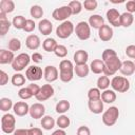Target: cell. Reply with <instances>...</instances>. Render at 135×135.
Here are the masks:
<instances>
[{
  "label": "cell",
  "instance_id": "8fae6325",
  "mask_svg": "<svg viewBox=\"0 0 135 135\" xmlns=\"http://www.w3.org/2000/svg\"><path fill=\"white\" fill-rule=\"evenodd\" d=\"M54 93H55V91H54V88L52 86V84H49V83L43 84L40 88V92L36 96V99L38 101H45V100L50 99L54 95Z\"/></svg>",
  "mask_w": 135,
  "mask_h": 135
},
{
  "label": "cell",
  "instance_id": "9c48e42d",
  "mask_svg": "<svg viewBox=\"0 0 135 135\" xmlns=\"http://www.w3.org/2000/svg\"><path fill=\"white\" fill-rule=\"evenodd\" d=\"M73 14H72V9L70 8L69 5H63V6H60L56 9L53 11L52 13V17L57 20V21H66L69 17H71Z\"/></svg>",
  "mask_w": 135,
  "mask_h": 135
},
{
  "label": "cell",
  "instance_id": "8d00e7d4",
  "mask_svg": "<svg viewBox=\"0 0 135 135\" xmlns=\"http://www.w3.org/2000/svg\"><path fill=\"white\" fill-rule=\"evenodd\" d=\"M14 107L13 101L7 97H2L0 99V110L2 112H7Z\"/></svg>",
  "mask_w": 135,
  "mask_h": 135
},
{
  "label": "cell",
  "instance_id": "6f0895ef",
  "mask_svg": "<svg viewBox=\"0 0 135 135\" xmlns=\"http://www.w3.org/2000/svg\"><path fill=\"white\" fill-rule=\"evenodd\" d=\"M134 63H135V62H134Z\"/></svg>",
  "mask_w": 135,
  "mask_h": 135
},
{
  "label": "cell",
  "instance_id": "277c9868",
  "mask_svg": "<svg viewBox=\"0 0 135 135\" xmlns=\"http://www.w3.org/2000/svg\"><path fill=\"white\" fill-rule=\"evenodd\" d=\"M30 61H31L30 55L27 53H21L18 56H16L14 61L12 62V69L16 72H21L28 65Z\"/></svg>",
  "mask_w": 135,
  "mask_h": 135
},
{
  "label": "cell",
  "instance_id": "7dc6e473",
  "mask_svg": "<svg viewBox=\"0 0 135 135\" xmlns=\"http://www.w3.org/2000/svg\"><path fill=\"white\" fill-rule=\"evenodd\" d=\"M76 135H91V130L86 126H80L77 129Z\"/></svg>",
  "mask_w": 135,
  "mask_h": 135
},
{
  "label": "cell",
  "instance_id": "d590c367",
  "mask_svg": "<svg viewBox=\"0 0 135 135\" xmlns=\"http://www.w3.org/2000/svg\"><path fill=\"white\" fill-rule=\"evenodd\" d=\"M68 5H69L70 8L72 9V14H73V15H78V14H80L81 11H82V7H83L82 3H81L80 1H78V0L71 1Z\"/></svg>",
  "mask_w": 135,
  "mask_h": 135
},
{
  "label": "cell",
  "instance_id": "ffe728a7",
  "mask_svg": "<svg viewBox=\"0 0 135 135\" xmlns=\"http://www.w3.org/2000/svg\"><path fill=\"white\" fill-rule=\"evenodd\" d=\"M38 28H39V32L44 35V36H47L52 33L53 31V24L50 20L47 19H42L39 21V24H38Z\"/></svg>",
  "mask_w": 135,
  "mask_h": 135
},
{
  "label": "cell",
  "instance_id": "7c38bea8",
  "mask_svg": "<svg viewBox=\"0 0 135 135\" xmlns=\"http://www.w3.org/2000/svg\"><path fill=\"white\" fill-rule=\"evenodd\" d=\"M105 16H107V19H108V21L110 22L111 25H113L115 27L121 26V24H120V16H121V14L116 8L108 9Z\"/></svg>",
  "mask_w": 135,
  "mask_h": 135
},
{
  "label": "cell",
  "instance_id": "5b68a950",
  "mask_svg": "<svg viewBox=\"0 0 135 135\" xmlns=\"http://www.w3.org/2000/svg\"><path fill=\"white\" fill-rule=\"evenodd\" d=\"M73 32H75V26L69 20H66V21L62 22L61 24H59L57 26V28H56V35L60 39H66V38H69L73 34Z\"/></svg>",
  "mask_w": 135,
  "mask_h": 135
},
{
  "label": "cell",
  "instance_id": "d6986e66",
  "mask_svg": "<svg viewBox=\"0 0 135 135\" xmlns=\"http://www.w3.org/2000/svg\"><path fill=\"white\" fill-rule=\"evenodd\" d=\"M119 71L123 76H131L135 72V63L131 60H126L121 63V68Z\"/></svg>",
  "mask_w": 135,
  "mask_h": 135
},
{
  "label": "cell",
  "instance_id": "484cf974",
  "mask_svg": "<svg viewBox=\"0 0 135 135\" xmlns=\"http://www.w3.org/2000/svg\"><path fill=\"white\" fill-rule=\"evenodd\" d=\"M15 9V3L12 0H1L0 1V13L9 14Z\"/></svg>",
  "mask_w": 135,
  "mask_h": 135
},
{
  "label": "cell",
  "instance_id": "9a60e30c",
  "mask_svg": "<svg viewBox=\"0 0 135 135\" xmlns=\"http://www.w3.org/2000/svg\"><path fill=\"white\" fill-rule=\"evenodd\" d=\"M98 37L101 41H104V42L110 41L113 38V28L108 24H103L98 30Z\"/></svg>",
  "mask_w": 135,
  "mask_h": 135
},
{
  "label": "cell",
  "instance_id": "e0dca14e",
  "mask_svg": "<svg viewBox=\"0 0 135 135\" xmlns=\"http://www.w3.org/2000/svg\"><path fill=\"white\" fill-rule=\"evenodd\" d=\"M73 59H74V62L76 65H83V64H86V62H88L89 54L84 50H78L75 52Z\"/></svg>",
  "mask_w": 135,
  "mask_h": 135
},
{
  "label": "cell",
  "instance_id": "4dcf8cb0",
  "mask_svg": "<svg viewBox=\"0 0 135 135\" xmlns=\"http://www.w3.org/2000/svg\"><path fill=\"white\" fill-rule=\"evenodd\" d=\"M133 21H134V17H133L132 14H130L128 12H124V13L121 14V16H120V24H121V26L129 27V26L132 25Z\"/></svg>",
  "mask_w": 135,
  "mask_h": 135
},
{
  "label": "cell",
  "instance_id": "60d3db41",
  "mask_svg": "<svg viewBox=\"0 0 135 135\" xmlns=\"http://www.w3.org/2000/svg\"><path fill=\"white\" fill-rule=\"evenodd\" d=\"M116 56H117V53H116L113 49H105V50L102 52L101 60H102L103 62H105V61H108V60H110V59H112V58H114V57H116Z\"/></svg>",
  "mask_w": 135,
  "mask_h": 135
},
{
  "label": "cell",
  "instance_id": "816d5d0a",
  "mask_svg": "<svg viewBox=\"0 0 135 135\" xmlns=\"http://www.w3.org/2000/svg\"><path fill=\"white\" fill-rule=\"evenodd\" d=\"M8 82V75L4 71H0V85H5Z\"/></svg>",
  "mask_w": 135,
  "mask_h": 135
},
{
  "label": "cell",
  "instance_id": "1f68e13d",
  "mask_svg": "<svg viewBox=\"0 0 135 135\" xmlns=\"http://www.w3.org/2000/svg\"><path fill=\"white\" fill-rule=\"evenodd\" d=\"M26 20L25 17L21 16V15H18V16H15L13 21H12V24L14 25V27L16 30H23L24 26H25V23H26Z\"/></svg>",
  "mask_w": 135,
  "mask_h": 135
},
{
  "label": "cell",
  "instance_id": "7bdbcfd3",
  "mask_svg": "<svg viewBox=\"0 0 135 135\" xmlns=\"http://www.w3.org/2000/svg\"><path fill=\"white\" fill-rule=\"evenodd\" d=\"M21 47V42L19 39L17 38H12L9 41H8V50L12 51V52H16V51H19Z\"/></svg>",
  "mask_w": 135,
  "mask_h": 135
},
{
  "label": "cell",
  "instance_id": "f907efd6",
  "mask_svg": "<svg viewBox=\"0 0 135 135\" xmlns=\"http://www.w3.org/2000/svg\"><path fill=\"white\" fill-rule=\"evenodd\" d=\"M126 8H127V12L132 14V13H135V0H130L126 3Z\"/></svg>",
  "mask_w": 135,
  "mask_h": 135
},
{
  "label": "cell",
  "instance_id": "5bb4252c",
  "mask_svg": "<svg viewBox=\"0 0 135 135\" xmlns=\"http://www.w3.org/2000/svg\"><path fill=\"white\" fill-rule=\"evenodd\" d=\"M44 113H45V108L42 103L40 102H36L34 104L31 105L30 108V115L32 118L34 119H39V118H42L44 116Z\"/></svg>",
  "mask_w": 135,
  "mask_h": 135
},
{
  "label": "cell",
  "instance_id": "603a6c76",
  "mask_svg": "<svg viewBox=\"0 0 135 135\" xmlns=\"http://www.w3.org/2000/svg\"><path fill=\"white\" fill-rule=\"evenodd\" d=\"M88 23L90 24L91 27L96 28V30H99V28L104 24V20H103V18H102L100 15L95 14V15L90 16V18H89V22H88Z\"/></svg>",
  "mask_w": 135,
  "mask_h": 135
},
{
  "label": "cell",
  "instance_id": "30bf717a",
  "mask_svg": "<svg viewBox=\"0 0 135 135\" xmlns=\"http://www.w3.org/2000/svg\"><path fill=\"white\" fill-rule=\"evenodd\" d=\"M26 79L30 81H38L42 78V69L38 65H32L28 66L25 71Z\"/></svg>",
  "mask_w": 135,
  "mask_h": 135
},
{
  "label": "cell",
  "instance_id": "c3c4849f",
  "mask_svg": "<svg viewBox=\"0 0 135 135\" xmlns=\"http://www.w3.org/2000/svg\"><path fill=\"white\" fill-rule=\"evenodd\" d=\"M126 55L131 58V59H135V45L134 44H131L129 46H127L126 49Z\"/></svg>",
  "mask_w": 135,
  "mask_h": 135
},
{
  "label": "cell",
  "instance_id": "ba28073f",
  "mask_svg": "<svg viewBox=\"0 0 135 135\" xmlns=\"http://www.w3.org/2000/svg\"><path fill=\"white\" fill-rule=\"evenodd\" d=\"M121 63L122 62H121V60L119 59L118 56H116V57H114V58L105 61L104 62L105 68H104V72H103L104 75L105 76H113L117 71L120 70Z\"/></svg>",
  "mask_w": 135,
  "mask_h": 135
},
{
  "label": "cell",
  "instance_id": "f5cc1de1",
  "mask_svg": "<svg viewBox=\"0 0 135 135\" xmlns=\"http://www.w3.org/2000/svg\"><path fill=\"white\" fill-rule=\"evenodd\" d=\"M31 58H32V60H33L35 63H40V62L42 61V58H43V57H42V55H41L40 53H37V52H36V53H34V54L32 55Z\"/></svg>",
  "mask_w": 135,
  "mask_h": 135
},
{
  "label": "cell",
  "instance_id": "db71d44e",
  "mask_svg": "<svg viewBox=\"0 0 135 135\" xmlns=\"http://www.w3.org/2000/svg\"><path fill=\"white\" fill-rule=\"evenodd\" d=\"M28 134L30 135H43L42 130L39 128H31L28 129Z\"/></svg>",
  "mask_w": 135,
  "mask_h": 135
},
{
  "label": "cell",
  "instance_id": "681fc988",
  "mask_svg": "<svg viewBox=\"0 0 135 135\" xmlns=\"http://www.w3.org/2000/svg\"><path fill=\"white\" fill-rule=\"evenodd\" d=\"M27 88L30 89V91L32 92V94L36 97V96L38 95V93L40 92V88H41V86H39L38 84H36V83H33V82H32V83H30V84L27 85Z\"/></svg>",
  "mask_w": 135,
  "mask_h": 135
},
{
  "label": "cell",
  "instance_id": "ac0fdd59",
  "mask_svg": "<svg viewBox=\"0 0 135 135\" xmlns=\"http://www.w3.org/2000/svg\"><path fill=\"white\" fill-rule=\"evenodd\" d=\"M40 43H41L40 38L37 35H35V34L28 35L26 37V39H25V45H26V47L28 50H33V51L37 50L40 46Z\"/></svg>",
  "mask_w": 135,
  "mask_h": 135
},
{
  "label": "cell",
  "instance_id": "f6af8a7d",
  "mask_svg": "<svg viewBox=\"0 0 135 135\" xmlns=\"http://www.w3.org/2000/svg\"><path fill=\"white\" fill-rule=\"evenodd\" d=\"M55 55L57 56V57H59V58H64L66 55H68V49L64 46V45H62V44H58V46L56 47V50H55Z\"/></svg>",
  "mask_w": 135,
  "mask_h": 135
},
{
  "label": "cell",
  "instance_id": "d6a6232c",
  "mask_svg": "<svg viewBox=\"0 0 135 135\" xmlns=\"http://www.w3.org/2000/svg\"><path fill=\"white\" fill-rule=\"evenodd\" d=\"M110 85H111V81H110V79H109L108 76L103 75V76H100V77L97 79V88H98L99 90L105 91V90H108V88H109Z\"/></svg>",
  "mask_w": 135,
  "mask_h": 135
},
{
  "label": "cell",
  "instance_id": "7a4b0ae2",
  "mask_svg": "<svg viewBox=\"0 0 135 135\" xmlns=\"http://www.w3.org/2000/svg\"><path fill=\"white\" fill-rule=\"evenodd\" d=\"M118 117H119V110L117 107L113 105L103 112L101 119H102L103 124H105L107 127H112L116 123Z\"/></svg>",
  "mask_w": 135,
  "mask_h": 135
},
{
  "label": "cell",
  "instance_id": "f1b7e54d",
  "mask_svg": "<svg viewBox=\"0 0 135 135\" xmlns=\"http://www.w3.org/2000/svg\"><path fill=\"white\" fill-rule=\"evenodd\" d=\"M57 46H58V43L54 38H46L42 42V47L46 52H55Z\"/></svg>",
  "mask_w": 135,
  "mask_h": 135
},
{
  "label": "cell",
  "instance_id": "6da1fadb",
  "mask_svg": "<svg viewBox=\"0 0 135 135\" xmlns=\"http://www.w3.org/2000/svg\"><path fill=\"white\" fill-rule=\"evenodd\" d=\"M74 77V65L72 61L63 59L59 63V78L62 82H70Z\"/></svg>",
  "mask_w": 135,
  "mask_h": 135
},
{
  "label": "cell",
  "instance_id": "ab89813d",
  "mask_svg": "<svg viewBox=\"0 0 135 135\" xmlns=\"http://www.w3.org/2000/svg\"><path fill=\"white\" fill-rule=\"evenodd\" d=\"M88 98L89 100H98L101 99V93L98 88H92L88 92Z\"/></svg>",
  "mask_w": 135,
  "mask_h": 135
},
{
  "label": "cell",
  "instance_id": "83f0119b",
  "mask_svg": "<svg viewBox=\"0 0 135 135\" xmlns=\"http://www.w3.org/2000/svg\"><path fill=\"white\" fill-rule=\"evenodd\" d=\"M55 123H56V121L54 120V118L52 116L45 115L41 118V127H42V129H44L46 131L52 130L55 127Z\"/></svg>",
  "mask_w": 135,
  "mask_h": 135
},
{
  "label": "cell",
  "instance_id": "e575fe53",
  "mask_svg": "<svg viewBox=\"0 0 135 135\" xmlns=\"http://www.w3.org/2000/svg\"><path fill=\"white\" fill-rule=\"evenodd\" d=\"M11 82L15 86H22L25 83V77L21 73H16V74H14L12 76Z\"/></svg>",
  "mask_w": 135,
  "mask_h": 135
},
{
  "label": "cell",
  "instance_id": "8992f818",
  "mask_svg": "<svg viewBox=\"0 0 135 135\" xmlns=\"http://www.w3.org/2000/svg\"><path fill=\"white\" fill-rule=\"evenodd\" d=\"M15 126H16V118L13 114H4L1 118V129L4 133L11 134L15 132Z\"/></svg>",
  "mask_w": 135,
  "mask_h": 135
},
{
  "label": "cell",
  "instance_id": "44dd1931",
  "mask_svg": "<svg viewBox=\"0 0 135 135\" xmlns=\"http://www.w3.org/2000/svg\"><path fill=\"white\" fill-rule=\"evenodd\" d=\"M88 107H89V110L93 114H100L103 111V101L101 99H98V100H89Z\"/></svg>",
  "mask_w": 135,
  "mask_h": 135
},
{
  "label": "cell",
  "instance_id": "52a82bcc",
  "mask_svg": "<svg viewBox=\"0 0 135 135\" xmlns=\"http://www.w3.org/2000/svg\"><path fill=\"white\" fill-rule=\"evenodd\" d=\"M75 34L80 40H88L91 37V26L85 21H80L75 26Z\"/></svg>",
  "mask_w": 135,
  "mask_h": 135
},
{
  "label": "cell",
  "instance_id": "7402d4cb",
  "mask_svg": "<svg viewBox=\"0 0 135 135\" xmlns=\"http://www.w3.org/2000/svg\"><path fill=\"white\" fill-rule=\"evenodd\" d=\"M15 56L14 52L7 51V50H0V63L1 64H8L14 61Z\"/></svg>",
  "mask_w": 135,
  "mask_h": 135
},
{
  "label": "cell",
  "instance_id": "4316f807",
  "mask_svg": "<svg viewBox=\"0 0 135 135\" xmlns=\"http://www.w3.org/2000/svg\"><path fill=\"white\" fill-rule=\"evenodd\" d=\"M116 93L113 90H105L101 93V100L105 103H113L116 100Z\"/></svg>",
  "mask_w": 135,
  "mask_h": 135
},
{
  "label": "cell",
  "instance_id": "9f6ffc18",
  "mask_svg": "<svg viewBox=\"0 0 135 135\" xmlns=\"http://www.w3.org/2000/svg\"><path fill=\"white\" fill-rule=\"evenodd\" d=\"M52 135H66V133H65L64 130H62V129H58V130L54 131V132L52 133Z\"/></svg>",
  "mask_w": 135,
  "mask_h": 135
},
{
  "label": "cell",
  "instance_id": "3957f363",
  "mask_svg": "<svg viewBox=\"0 0 135 135\" xmlns=\"http://www.w3.org/2000/svg\"><path fill=\"white\" fill-rule=\"evenodd\" d=\"M111 86L115 92L126 93L130 89V81L123 76H115L111 80Z\"/></svg>",
  "mask_w": 135,
  "mask_h": 135
},
{
  "label": "cell",
  "instance_id": "2e32d148",
  "mask_svg": "<svg viewBox=\"0 0 135 135\" xmlns=\"http://www.w3.org/2000/svg\"><path fill=\"white\" fill-rule=\"evenodd\" d=\"M30 105L25 102V101H18L14 104L13 107V111L14 113L19 116V117H22V116H25L26 114L30 113Z\"/></svg>",
  "mask_w": 135,
  "mask_h": 135
},
{
  "label": "cell",
  "instance_id": "74e56055",
  "mask_svg": "<svg viewBox=\"0 0 135 135\" xmlns=\"http://www.w3.org/2000/svg\"><path fill=\"white\" fill-rule=\"evenodd\" d=\"M70 123H71L70 118H69L68 116L63 115V114H62L61 116H59V117L57 118V120H56V124L59 127V129H62V130L66 129V128L70 126Z\"/></svg>",
  "mask_w": 135,
  "mask_h": 135
},
{
  "label": "cell",
  "instance_id": "ee69618b",
  "mask_svg": "<svg viewBox=\"0 0 135 135\" xmlns=\"http://www.w3.org/2000/svg\"><path fill=\"white\" fill-rule=\"evenodd\" d=\"M84 9L91 12V11H94L97 8V5H98V2L96 0H84L83 3H82Z\"/></svg>",
  "mask_w": 135,
  "mask_h": 135
},
{
  "label": "cell",
  "instance_id": "f35d334b",
  "mask_svg": "<svg viewBox=\"0 0 135 135\" xmlns=\"http://www.w3.org/2000/svg\"><path fill=\"white\" fill-rule=\"evenodd\" d=\"M30 14L34 19H40L43 16V9L40 5H33L31 7Z\"/></svg>",
  "mask_w": 135,
  "mask_h": 135
},
{
  "label": "cell",
  "instance_id": "cb8c5ba5",
  "mask_svg": "<svg viewBox=\"0 0 135 135\" xmlns=\"http://www.w3.org/2000/svg\"><path fill=\"white\" fill-rule=\"evenodd\" d=\"M11 24L12 23L6 18V14L0 13V35L1 36L6 35V33L8 32V30L11 27Z\"/></svg>",
  "mask_w": 135,
  "mask_h": 135
},
{
  "label": "cell",
  "instance_id": "bcb514c9",
  "mask_svg": "<svg viewBox=\"0 0 135 135\" xmlns=\"http://www.w3.org/2000/svg\"><path fill=\"white\" fill-rule=\"evenodd\" d=\"M35 26H36V24H35L34 20H33V19H27V20H26V23H25V26H24V28H23V31L26 32V33H32V32L35 30Z\"/></svg>",
  "mask_w": 135,
  "mask_h": 135
},
{
  "label": "cell",
  "instance_id": "11a10c76",
  "mask_svg": "<svg viewBox=\"0 0 135 135\" xmlns=\"http://www.w3.org/2000/svg\"><path fill=\"white\" fill-rule=\"evenodd\" d=\"M13 135H30L28 129H17V130H15Z\"/></svg>",
  "mask_w": 135,
  "mask_h": 135
},
{
  "label": "cell",
  "instance_id": "d4e9b609",
  "mask_svg": "<svg viewBox=\"0 0 135 135\" xmlns=\"http://www.w3.org/2000/svg\"><path fill=\"white\" fill-rule=\"evenodd\" d=\"M104 62L101 59H94L90 64V70L94 74H101L104 72Z\"/></svg>",
  "mask_w": 135,
  "mask_h": 135
},
{
  "label": "cell",
  "instance_id": "4fadbf2b",
  "mask_svg": "<svg viewBox=\"0 0 135 135\" xmlns=\"http://www.w3.org/2000/svg\"><path fill=\"white\" fill-rule=\"evenodd\" d=\"M43 77L47 82H54L59 78V72L54 65H46L43 71Z\"/></svg>",
  "mask_w": 135,
  "mask_h": 135
},
{
  "label": "cell",
  "instance_id": "b9f144b4",
  "mask_svg": "<svg viewBox=\"0 0 135 135\" xmlns=\"http://www.w3.org/2000/svg\"><path fill=\"white\" fill-rule=\"evenodd\" d=\"M18 96L23 99V100H26V99H30L31 97H33L34 95L32 94V92L30 91V89L27 86H24V88H21L19 91H18Z\"/></svg>",
  "mask_w": 135,
  "mask_h": 135
},
{
  "label": "cell",
  "instance_id": "836d02e7",
  "mask_svg": "<svg viewBox=\"0 0 135 135\" xmlns=\"http://www.w3.org/2000/svg\"><path fill=\"white\" fill-rule=\"evenodd\" d=\"M70 107H71L70 101H68V100H60L59 102H57L55 110H56V112L58 114H64L65 112H68L70 110Z\"/></svg>",
  "mask_w": 135,
  "mask_h": 135
},
{
  "label": "cell",
  "instance_id": "f546056e",
  "mask_svg": "<svg viewBox=\"0 0 135 135\" xmlns=\"http://www.w3.org/2000/svg\"><path fill=\"white\" fill-rule=\"evenodd\" d=\"M90 72V66L88 64H83V65H76L74 66V73L76 74L77 77L79 78H84L89 75Z\"/></svg>",
  "mask_w": 135,
  "mask_h": 135
}]
</instances>
